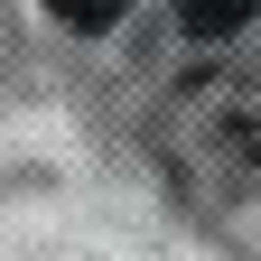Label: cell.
<instances>
[{"label":"cell","instance_id":"cell-2","mask_svg":"<svg viewBox=\"0 0 261 261\" xmlns=\"http://www.w3.org/2000/svg\"><path fill=\"white\" fill-rule=\"evenodd\" d=\"M47 10H56L65 28H112V19L130 10V0H47Z\"/></svg>","mask_w":261,"mask_h":261},{"label":"cell","instance_id":"cell-1","mask_svg":"<svg viewBox=\"0 0 261 261\" xmlns=\"http://www.w3.org/2000/svg\"><path fill=\"white\" fill-rule=\"evenodd\" d=\"M252 10H261V0H177V19L196 28V38H233Z\"/></svg>","mask_w":261,"mask_h":261}]
</instances>
